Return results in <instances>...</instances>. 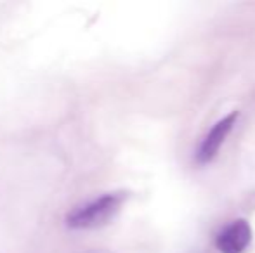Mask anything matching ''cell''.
I'll return each instance as SVG.
<instances>
[{
    "mask_svg": "<svg viewBox=\"0 0 255 253\" xmlns=\"http://www.w3.org/2000/svg\"><path fill=\"white\" fill-rule=\"evenodd\" d=\"M87 253H111V252H108V250H91Z\"/></svg>",
    "mask_w": 255,
    "mask_h": 253,
    "instance_id": "obj_4",
    "label": "cell"
},
{
    "mask_svg": "<svg viewBox=\"0 0 255 253\" xmlns=\"http://www.w3.org/2000/svg\"><path fill=\"white\" fill-rule=\"evenodd\" d=\"M127 192L113 191L106 192L103 196L91 199L84 205L77 206L70 215L66 217V226L70 229H98L117 217V213L122 210Z\"/></svg>",
    "mask_w": 255,
    "mask_h": 253,
    "instance_id": "obj_1",
    "label": "cell"
},
{
    "mask_svg": "<svg viewBox=\"0 0 255 253\" xmlns=\"http://www.w3.org/2000/svg\"><path fill=\"white\" fill-rule=\"evenodd\" d=\"M252 227L245 219H238L219 233L215 245L221 253H243L252 243Z\"/></svg>",
    "mask_w": 255,
    "mask_h": 253,
    "instance_id": "obj_3",
    "label": "cell"
},
{
    "mask_svg": "<svg viewBox=\"0 0 255 253\" xmlns=\"http://www.w3.org/2000/svg\"><path fill=\"white\" fill-rule=\"evenodd\" d=\"M236 118H238V113L233 111L212 125L208 134L205 135V139L202 141V144H200L198 151H196V162L200 165H207V163H210L219 155L222 144L226 142V137H228L229 132L235 127Z\"/></svg>",
    "mask_w": 255,
    "mask_h": 253,
    "instance_id": "obj_2",
    "label": "cell"
}]
</instances>
